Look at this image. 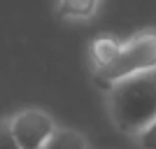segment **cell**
<instances>
[{
	"label": "cell",
	"mask_w": 156,
	"mask_h": 149,
	"mask_svg": "<svg viewBox=\"0 0 156 149\" xmlns=\"http://www.w3.org/2000/svg\"><path fill=\"white\" fill-rule=\"evenodd\" d=\"M107 96L112 121L119 130L137 137L156 121V70L119 82L107 89Z\"/></svg>",
	"instance_id": "obj_1"
},
{
	"label": "cell",
	"mask_w": 156,
	"mask_h": 149,
	"mask_svg": "<svg viewBox=\"0 0 156 149\" xmlns=\"http://www.w3.org/2000/svg\"><path fill=\"white\" fill-rule=\"evenodd\" d=\"M151 70H156V30H142L124 40L117 61L105 70L93 72V77L100 86L112 89L124 79Z\"/></svg>",
	"instance_id": "obj_2"
},
{
	"label": "cell",
	"mask_w": 156,
	"mask_h": 149,
	"mask_svg": "<svg viewBox=\"0 0 156 149\" xmlns=\"http://www.w3.org/2000/svg\"><path fill=\"white\" fill-rule=\"evenodd\" d=\"M9 128H12L16 142L21 144V149H44L47 142L54 137V133L58 130L54 119L37 107L16 112L9 119Z\"/></svg>",
	"instance_id": "obj_3"
},
{
	"label": "cell",
	"mask_w": 156,
	"mask_h": 149,
	"mask_svg": "<svg viewBox=\"0 0 156 149\" xmlns=\"http://www.w3.org/2000/svg\"><path fill=\"white\" fill-rule=\"evenodd\" d=\"M121 44H124V40L114 37V35H98V37H93L91 44H89V59L93 63V72H100L105 68H110L117 61L119 51H121Z\"/></svg>",
	"instance_id": "obj_4"
},
{
	"label": "cell",
	"mask_w": 156,
	"mask_h": 149,
	"mask_svg": "<svg viewBox=\"0 0 156 149\" xmlns=\"http://www.w3.org/2000/svg\"><path fill=\"white\" fill-rule=\"evenodd\" d=\"M98 5L100 2H96V0H65V2H56V9L63 19L84 21L98 12Z\"/></svg>",
	"instance_id": "obj_5"
},
{
	"label": "cell",
	"mask_w": 156,
	"mask_h": 149,
	"mask_svg": "<svg viewBox=\"0 0 156 149\" xmlns=\"http://www.w3.org/2000/svg\"><path fill=\"white\" fill-rule=\"evenodd\" d=\"M44 149H89V144H86V140L79 135L77 130L58 128L54 133V137L47 142Z\"/></svg>",
	"instance_id": "obj_6"
},
{
	"label": "cell",
	"mask_w": 156,
	"mask_h": 149,
	"mask_svg": "<svg viewBox=\"0 0 156 149\" xmlns=\"http://www.w3.org/2000/svg\"><path fill=\"white\" fill-rule=\"evenodd\" d=\"M0 149H21V144L16 142L9 121H0Z\"/></svg>",
	"instance_id": "obj_7"
},
{
	"label": "cell",
	"mask_w": 156,
	"mask_h": 149,
	"mask_svg": "<svg viewBox=\"0 0 156 149\" xmlns=\"http://www.w3.org/2000/svg\"><path fill=\"white\" fill-rule=\"evenodd\" d=\"M137 142H140L142 149H156V121L137 135Z\"/></svg>",
	"instance_id": "obj_8"
}]
</instances>
